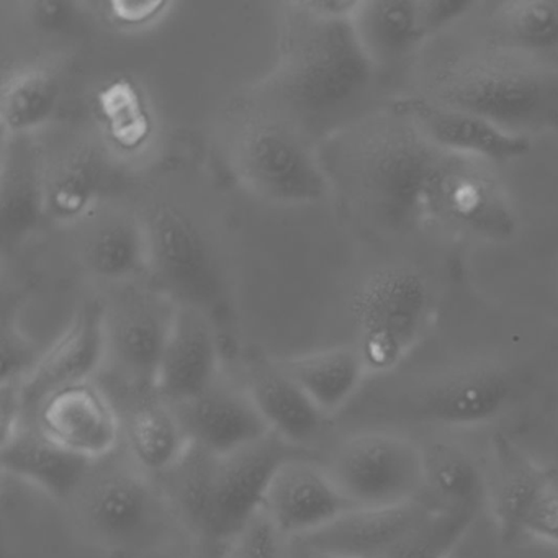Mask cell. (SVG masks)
Masks as SVG:
<instances>
[{
  "label": "cell",
  "mask_w": 558,
  "mask_h": 558,
  "mask_svg": "<svg viewBox=\"0 0 558 558\" xmlns=\"http://www.w3.org/2000/svg\"><path fill=\"white\" fill-rule=\"evenodd\" d=\"M287 558H310L306 548L299 541L287 542Z\"/></svg>",
  "instance_id": "41"
},
{
  "label": "cell",
  "mask_w": 558,
  "mask_h": 558,
  "mask_svg": "<svg viewBox=\"0 0 558 558\" xmlns=\"http://www.w3.org/2000/svg\"><path fill=\"white\" fill-rule=\"evenodd\" d=\"M423 495L436 511L480 509L485 496V478L478 463L460 447L433 444L423 449Z\"/></svg>",
  "instance_id": "30"
},
{
  "label": "cell",
  "mask_w": 558,
  "mask_h": 558,
  "mask_svg": "<svg viewBox=\"0 0 558 558\" xmlns=\"http://www.w3.org/2000/svg\"><path fill=\"white\" fill-rule=\"evenodd\" d=\"M0 466L4 475L68 502L83 483L90 462L68 452L48 439L34 421H27L8 439L0 440Z\"/></svg>",
  "instance_id": "25"
},
{
  "label": "cell",
  "mask_w": 558,
  "mask_h": 558,
  "mask_svg": "<svg viewBox=\"0 0 558 558\" xmlns=\"http://www.w3.org/2000/svg\"><path fill=\"white\" fill-rule=\"evenodd\" d=\"M107 17L122 28H142L153 24L169 9L161 0H116L104 5Z\"/></svg>",
  "instance_id": "37"
},
{
  "label": "cell",
  "mask_w": 558,
  "mask_h": 558,
  "mask_svg": "<svg viewBox=\"0 0 558 558\" xmlns=\"http://www.w3.org/2000/svg\"><path fill=\"white\" fill-rule=\"evenodd\" d=\"M223 345L210 316L179 305L159 364L156 391L172 407L201 397L223 374Z\"/></svg>",
  "instance_id": "18"
},
{
  "label": "cell",
  "mask_w": 558,
  "mask_h": 558,
  "mask_svg": "<svg viewBox=\"0 0 558 558\" xmlns=\"http://www.w3.org/2000/svg\"><path fill=\"white\" fill-rule=\"evenodd\" d=\"M194 446L227 456L269 436L244 384L221 377L201 397L175 407Z\"/></svg>",
  "instance_id": "20"
},
{
  "label": "cell",
  "mask_w": 558,
  "mask_h": 558,
  "mask_svg": "<svg viewBox=\"0 0 558 558\" xmlns=\"http://www.w3.org/2000/svg\"><path fill=\"white\" fill-rule=\"evenodd\" d=\"M326 465L355 508L404 505L423 495V450L398 434H354Z\"/></svg>",
  "instance_id": "11"
},
{
  "label": "cell",
  "mask_w": 558,
  "mask_h": 558,
  "mask_svg": "<svg viewBox=\"0 0 558 558\" xmlns=\"http://www.w3.org/2000/svg\"><path fill=\"white\" fill-rule=\"evenodd\" d=\"M276 359L325 416L348 404L368 375L355 344Z\"/></svg>",
  "instance_id": "29"
},
{
  "label": "cell",
  "mask_w": 558,
  "mask_h": 558,
  "mask_svg": "<svg viewBox=\"0 0 558 558\" xmlns=\"http://www.w3.org/2000/svg\"><path fill=\"white\" fill-rule=\"evenodd\" d=\"M32 421L48 439L90 463L122 449V416L99 380L53 391L41 401Z\"/></svg>",
  "instance_id": "14"
},
{
  "label": "cell",
  "mask_w": 558,
  "mask_h": 558,
  "mask_svg": "<svg viewBox=\"0 0 558 558\" xmlns=\"http://www.w3.org/2000/svg\"><path fill=\"white\" fill-rule=\"evenodd\" d=\"M44 174L38 136H2L0 158V240L2 250H17L41 225Z\"/></svg>",
  "instance_id": "23"
},
{
  "label": "cell",
  "mask_w": 558,
  "mask_h": 558,
  "mask_svg": "<svg viewBox=\"0 0 558 558\" xmlns=\"http://www.w3.org/2000/svg\"><path fill=\"white\" fill-rule=\"evenodd\" d=\"M74 4L71 2H32L27 5L28 15L37 27L44 31H58L73 17Z\"/></svg>",
  "instance_id": "39"
},
{
  "label": "cell",
  "mask_w": 558,
  "mask_h": 558,
  "mask_svg": "<svg viewBox=\"0 0 558 558\" xmlns=\"http://www.w3.org/2000/svg\"><path fill=\"white\" fill-rule=\"evenodd\" d=\"M243 371L244 387L267 429L286 442L306 449L319 436L328 416L286 374L276 357L250 352Z\"/></svg>",
  "instance_id": "22"
},
{
  "label": "cell",
  "mask_w": 558,
  "mask_h": 558,
  "mask_svg": "<svg viewBox=\"0 0 558 558\" xmlns=\"http://www.w3.org/2000/svg\"><path fill=\"white\" fill-rule=\"evenodd\" d=\"M106 132V142L113 151L119 149L138 148L148 135L149 123L146 110L143 109L142 97L130 84L122 83L109 87L100 100Z\"/></svg>",
  "instance_id": "32"
},
{
  "label": "cell",
  "mask_w": 558,
  "mask_h": 558,
  "mask_svg": "<svg viewBox=\"0 0 558 558\" xmlns=\"http://www.w3.org/2000/svg\"><path fill=\"white\" fill-rule=\"evenodd\" d=\"M306 449L269 434L227 456L191 444L181 462L158 478L175 518L197 542L230 544L263 509L283 460Z\"/></svg>",
  "instance_id": "5"
},
{
  "label": "cell",
  "mask_w": 558,
  "mask_h": 558,
  "mask_svg": "<svg viewBox=\"0 0 558 558\" xmlns=\"http://www.w3.org/2000/svg\"><path fill=\"white\" fill-rule=\"evenodd\" d=\"M357 342L368 374H387L421 341L433 315L426 277L407 264L378 267L352 300Z\"/></svg>",
  "instance_id": "9"
},
{
  "label": "cell",
  "mask_w": 558,
  "mask_h": 558,
  "mask_svg": "<svg viewBox=\"0 0 558 558\" xmlns=\"http://www.w3.org/2000/svg\"><path fill=\"white\" fill-rule=\"evenodd\" d=\"M525 535L558 545V472L555 469L548 473L525 514L522 537Z\"/></svg>",
  "instance_id": "36"
},
{
  "label": "cell",
  "mask_w": 558,
  "mask_h": 558,
  "mask_svg": "<svg viewBox=\"0 0 558 558\" xmlns=\"http://www.w3.org/2000/svg\"><path fill=\"white\" fill-rule=\"evenodd\" d=\"M287 542L260 509L230 542V558H287Z\"/></svg>",
  "instance_id": "35"
},
{
  "label": "cell",
  "mask_w": 558,
  "mask_h": 558,
  "mask_svg": "<svg viewBox=\"0 0 558 558\" xmlns=\"http://www.w3.org/2000/svg\"><path fill=\"white\" fill-rule=\"evenodd\" d=\"M100 296L106 335L100 385L112 398L153 393L178 303L148 276L107 287Z\"/></svg>",
  "instance_id": "8"
},
{
  "label": "cell",
  "mask_w": 558,
  "mask_h": 558,
  "mask_svg": "<svg viewBox=\"0 0 558 558\" xmlns=\"http://www.w3.org/2000/svg\"><path fill=\"white\" fill-rule=\"evenodd\" d=\"M351 22L355 37L375 70L404 60L429 38L421 0L357 2Z\"/></svg>",
  "instance_id": "28"
},
{
  "label": "cell",
  "mask_w": 558,
  "mask_h": 558,
  "mask_svg": "<svg viewBox=\"0 0 558 558\" xmlns=\"http://www.w3.org/2000/svg\"><path fill=\"white\" fill-rule=\"evenodd\" d=\"M122 416V447L153 478L171 472L191 447L175 407L153 393L113 398Z\"/></svg>",
  "instance_id": "24"
},
{
  "label": "cell",
  "mask_w": 558,
  "mask_h": 558,
  "mask_svg": "<svg viewBox=\"0 0 558 558\" xmlns=\"http://www.w3.org/2000/svg\"><path fill=\"white\" fill-rule=\"evenodd\" d=\"M512 393L508 372L495 365H472L430 385L417 400V416L440 426H480L499 416Z\"/></svg>",
  "instance_id": "21"
},
{
  "label": "cell",
  "mask_w": 558,
  "mask_h": 558,
  "mask_svg": "<svg viewBox=\"0 0 558 558\" xmlns=\"http://www.w3.org/2000/svg\"><path fill=\"white\" fill-rule=\"evenodd\" d=\"M300 544H302V542H300ZM303 547H305V545H303ZM306 551H308L310 558H344V557H335V555L316 554V551L308 550V548H306Z\"/></svg>",
  "instance_id": "42"
},
{
  "label": "cell",
  "mask_w": 558,
  "mask_h": 558,
  "mask_svg": "<svg viewBox=\"0 0 558 558\" xmlns=\"http://www.w3.org/2000/svg\"><path fill=\"white\" fill-rule=\"evenodd\" d=\"M326 463L308 450L283 460L263 501V512L286 541H299L354 509Z\"/></svg>",
  "instance_id": "15"
},
{
  "label": "cell",
  "mask_w": 558,
  "mask_h": 558,
  "mask_svg": "<svg viewBox=\"0 0 558 558\" xmlns=\"http://www.w3.org/2000/svg\"><path fill=\"white\" fill-rule=\"evenodd\" d=\"M354 0L283 5L280 54L256 87L289 112L316 142L364 117L375 66L362 50L351 17Z\"/></svg>",
  "instance_id": "1"
},
{
  "label": "cell",
  "mask_w": 558,
  "mask_h": 558,
  "mask_svg": "<svg viewBox=\"0 0 558 558\" xmlns=\"http://www.w3.org/2000/svg\"><path fill=\"white\" fill-rule=\"evenodd\" d=\"M218 133L228 169L254 197L302 207L331 192L319 143L256 87L228 106Z\"/></svg>",
  "instance_id": "4"
},
{
  "label": "cell",
  "mask_w": 558,
  "mask_h": 558,
  "mask_svg": "<svg viewBox=\"0 0 558 558\" xmlns=\"http://www.w3.org/2000/svg\"><path fill=\"white\" fill-rule=\"evenodd\" d=\"M38 142L47 221L73 228L109 197L119 155L90 130H61Z\"/></svg>",
  "instance_id": "12"
},
{
  "label": "cell",
  "mask_w": 558,
  "mask_h": 558,
  "mask_svg": "<svg viewBox=\"0 0 558 558\" xmlns=\"http://www.w3.org/2000/svg\"><path fill=\"white\" fill-rule=\"evenodd\" d=\"M63 96V77L53 61L17 64L2 80V136H38L53 122Z\"/></svg>",
  "instance_id": "26"
},
{
  "label": "cell",
  "mask_w": 558,
  "mask_h": 558,
  "mask_svg": "<svg viewBox=\"0 0 558 558\" xmlns=\"http://www.w3.org/2000/svg\"><path fill=\"white\" fill-rule=\"evenodd\" d=\"M436 151L400 109L365 113L319 143L331 192L365 220L388 228L407 227L423 215Z\"/></svg>",
  "instance_id": "2"
},
{
  "label": "cell",
  "mask_w": 558,
  "mask_h": 558,
  "mask_svg": "<svg viewBox=\"0 0 558 558\" xmlns=\"http://www.w3.org/2000/svg\"><path fill=\"white\" fill-rule=\"evenodd\" d=\"M492 462L493 514L501 541L512 544L522 537L525 514L551 469L538 465L505 433L493 436Z\"/></svg>",
  "instance_id": "27"
},
{
  "label": "cell",
  "mask_w": 558,
  "mask_h": 558,
  "mask_svg": "<svg viewBox=\"0 0 558 558\" xmlns=\"http://www.w3.org/2000/svg\"><path fill=\"white\" fill-rule=\"evenodd\" d=\"M41 354L31 338L22 331L15 313L2 318V374L0 385L21 384L34 371Z\"/></svg>",
  "instance_id": "34"
},
{
  "label": "cell",
  "mask_w": 558,
  "mask_h": 558,
  "mask_svg": "<svg viewBox=\"0 0 558 558\" xmlns=\"http://www.w3.org/2000/svg\"><path fill=\"white\" fill-rule=\"evenodd\" d=\"M434 512L423 498L385 508H354L299 542L316 554L335 557L393 558Z\"/></svg>",
  "instance_id": "17"
},
{
  "label": "cell",
  "mask_w": 558,
  "mask_h": 558,
  "mask_svg": "<svg viewBox=\"0 0 558 558\" xmlns=\"http://www.w3.org/2000/svg\"><path fill=\"white\" fill-rule=\"evenodd\" d=\"M148 238V277L178 305L210 316L225 359L233 355L236 299L223 247L197 205L158 187L135 202Z\"/></svg>",
  "instance_id": "3"
},
{
  "label": "cell",
  "mask_w": 558,
  "mask_h": 558,
  "mask_svg": "<svg viewBox=\"0 0 558 558\" xmlns=\"http://www.w3.org/2000/svg\"><path fill=\"white\" fill-rule=\"evenodd\" d=\"M106 362L102 296L93 295L77 305L73 318L53 344L41 352L40 361L21 391L27 420H34L41 401L70 385L96 380Z\"/></svg>",
  "instance_id": "16"
},
{
  "label": "cell",
  "mask_w": 558,
  "mask_h": 558,
  "mask_svg": "<svg viewBox=\"0 0 558 558\" xmlns=\"http://www.w3.org/2000/svg\"><path fill=\"white\" fill-rule=\"evenodd\" d=\"M476 508L436 511L424 527L393 558H449L475 519Z\"/></svg>",
  "instance_id": "33"
},
{
  "label": "cell",
  "mask_w": 558,
  "mask_h": 558,
  "mask_svg": "<svg viewBox=\"0 0 558 558\" xmlns=\"http://www.w3.org/2000/svg\"><path fill=\"white\" fill-rule=\"evenodd\" d=\"M472 8L473 4L463 0H421V12L429 37L463 17Z\"/></svg>",
  "instance_id": "38"
},
{
  "label": "cell",
  "mask_w": 558,
  "mask_h": 558,
  "mask_svg": "<svg viewBox=\"0 0 558 558\" xmlns=\"http://www.w3.org/2000/svg\"><path fill=\"white\" fill-rule=\"evenodd\" d=\"M71 230L81 269L104 289L148 276V238L135 202L109 195Z\"/></svg>",
  "instance_id": "13"
},
{
  "label": "cell",
  "mask_w": 558,
  "mask_h": 558,
  "mask_svg": "<svg viewBox=\"0 0 558 558\" xmlns=\"http://www.w3.org/2000/svg\"><path fill=\"white\" fill-rule=\"evenodd\" d=\"M398 109L440 151L483 159L495 166L524 158L531 151L532 142L527 135L427 97H411Z\"/></svg>",
  "instance_id": "19"
},
{
  "label": "cell",
  "mask_w": 558,
  "mask_h": 558,
  "mask_svg": "<svg viewBox=\"0 0 558 558\" xmlns=\"http://www.w3.org/2000/svg\"><path fill=\"white\" fill-rule=\"evenodd\" d=\"M80 531L107 550H132L149 544L175 518L158 480L143 472L125 450L90 463L68 501Z\"/></svg>",
  "instance_id": "7"
},
{
  "label": "cell",
  "mask_w": 558,
  "mask_h": 558,
  "mask_svg": "<svg viewBox=\"0 0 558 558\" xmlns=\"http://www.w3.org/2000/svg\"><path fill=\"white\" fill-rule=\"evenodd\" d=\"M423 215L480 240L508 241L518 231L514 205L495 165L440 149L427 172Z\"/></svg>",
  "instance_id": "10"
},
{
  "label": "cell",
  "mask_w": 558,
  "mask_h": 558,
  "mask_svg": "<svg viewBox=\"0 0 558 558\" xmlns=\"http://www.w3.org/2000/svg\"><path fill=\"white\" fill-rule=\"evenodd\" d=\"M430 96L522 133L548 119L557 100L554 81L529 54L511 48H470L444 58L429 80Z\"/></svg>",
  "instance_id": "6"
},
{
  "label": "cell",
  "mask_w": 558,
  "mask_h": 558,
  "mask_svg": "<svg viewBox=\"0 0 558 558\" xmlns=\"http://www.w3.org/2000/svg\"><path fill=\"white\" fill-rule=\"evenodd\" d=\"M185 558H230V544L215 542H197V550Z\"/></svg>",
  "instance_id": "40"
},
{
  "label": "cell",
  "mask_w": 558,
  "mask_h": 558,
  "mask_svg": "<svg viewBox=\"0 0 558 558\" xmlns=\"http://www.w3.org/2000/svg\"><path fill=\"white\" fill-rule=\"evenodd\" d=\"M493 22L505 37L502 47L521 53H542L558 47V2L508 0L495 5Z\"/></svg>",
  "instance_id": "31"
}]
</instances>
